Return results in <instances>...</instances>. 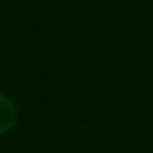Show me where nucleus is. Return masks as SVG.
<instances>
[{
  "instance_id": "obj_1",
  "label": "nucleus",
  "mask_w": 153,
  "mask_h": 153,
  "mask_svg": "<svg viewBox=\"0 0 153 153\" xmlns=\"http://www.w3.org/2000/svg\"><path fill=\"white\" fill-rule=\"evenodd\" d=\"M0 115H2V120H0V131L2 133H7V131L14 126V120H16V106L11 104V99L7 95L0 97Z\"/></svg>"
}]
</instances>
